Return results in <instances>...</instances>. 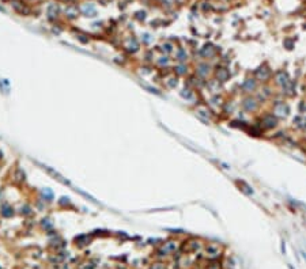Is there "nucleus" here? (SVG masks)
<instances>
[{
	"label": "nucleus",
	"mask_w": 306,
	"mask_h": 269,
	"mask_svg": "<svg viewBox=\"0 0 306 269\" xmlns=\"http://www.w3.org/2000/svg\"><path fill=\"white\" fill-rule=\"evenodd\" d=\"M38 165L41 166V167H42L44 170H45V171H48V174H50V175H53L54 177V179H57V181H60V182H63V183H68V181H67V179H64L63 178V177H61L60 174H59V173H57V171H54V170L53 169H50L49 167V166H45V165H41V163H38Z\"/></svg>",
	"instance_id": "obj_1"
},
{
	"label": "nucleus",
	"mask_w": 306,
	"mask_h": 269,
	"mask_svg": "<svg viewBox=\"0 0 306 269\" xmlns=\"http://www.w3.org/2000/svg\"><path fill=\"white\" fill-rule=\"evenodd\" d=\"M44 196L48 197V199H49V200L53 197V195H52V192H50V190H45V192H44Z\"/></svg>",
	"instance_id": "obj_2"
},
{
	"label": "nucleus",
	"mask_w": 306,
	"mask_h": 269,
	"mask_svg": "<svg viewBox=\"0 0 306 269\" xmlns=\"http://www.w3.org/2000/svg\"><path fill=\"white\" fill-rule=\"evenodd\" d=\"M3 215H4V216H11V215H12L11 209H10V208H6L4 211H3Z\"/></svg>",
	"instance_id": "obj_3"
}]
</instances>
